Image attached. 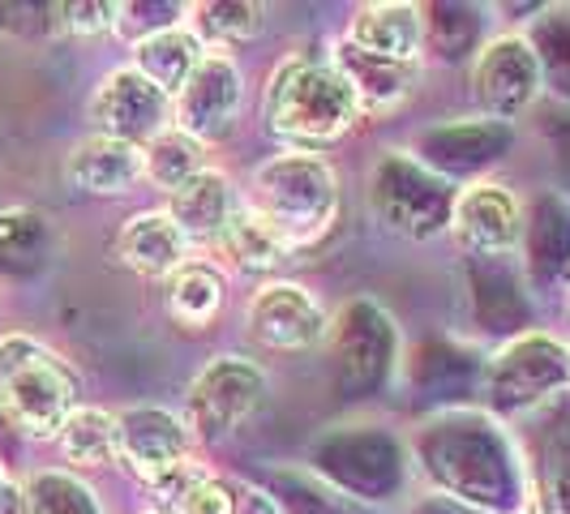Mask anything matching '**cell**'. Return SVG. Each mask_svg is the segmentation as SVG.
I'll list each match as a JSON object with an SVG mask.
<instances>
[{
  "label": "cell",
  "mask_w": 570,
  "mask_h": 514,
  "mask_svg": "<svg viewBox=\"0 0 570 514\" xmlns=\"http://www.w3.org/2000/svg\"><path fill=\"white\" fill-rule=\"evenodd\" d=\"M416 455L433 485L459 506L485 511H519L528 497L519 485V458L511 455L507 437L485 416L451 412L438 416L416 433Z\"/></svg>",
  "instance_id": "cell-1"
},
{
  "label": "cell",
  "mask_w": 570,
  "mask_h": 514,
  "mask_svg": "<svg viewBox=\"0 0 570 514\" xmlns=\"http://www.w3.org/2000/svg\"><path fill=\"white\" fill-rule=\"evenodd\" d=\"M356 95L331 57H284L271 69L262 95V125L284 150L326 155L356 129Z\"/></svg>",
  "instance_id": "cell-2"
},
{
  "label": "cell",
  "mask_w": 570,
  "mask_h": 514,
  "mask_svg": "<svg viewBox=\"0 0 570 514\" xmlns=\"http://www.w3.org/2000/svg\"><path fill=\"white\" fill-rule=\"evenodd\" d=\"M266 228L284 240L287 254L317 245L335 228L343 201V180L331 159L322 155H301V150H279L262 159L249 176V189L240 194Z\"/></svg>",
  "instance_id": "cell-3"
},
{
  "label": "cell",
  "mask_w": 570,
  "mask_h": 514,
  "mask_svg": "<svg viewBox=\"0 0 570 514\" xmlns=\"http://www.w3.org/2000/svg\"><path fill=\"white\" fill-rule=\"evenodd\" d=\"M82 407L73 365L35 335H0V416L30 442H57Z\"/></svg>",
  "instance_id": "cell-4"
},
{
  "label": "cell",
  "mask_w": 570,
  "mask_h": 514,
  "mask_svg": "<svg viewBox=\"0 0 570 514\" xmlns=\"http://www.w3.org/2000/svg\"><path fill=\"white\" fill-rule=\"evenodd\" d=\"M455 185L421 155L386 150L370 171V206L377 224L403 240H433L451 231Z\"/></svg>",
  "instance_id": "cell-5"
},
{
  "label": "cell",
  "mask_w": 570,
  "mask_h": 514,
  "mask_svg": "<svg viewBox=\"0 0 570 514\" xmlns=\"http://www.w3.org/2000/svg\"><path fill=\"white\" fill-rule=\"evenodd\" d=\"M271 377L249 356H210L185 391V425L202 446H219L262 412Z\"/></svg>",
  "instance_id": "cell-6"
},
{
  "label": "cell",
  "mask_w": 570,
  "mask_h": 514,
  "mask_svg": "<svg viewBox=\"0 0 570 514\" xmlns=\"http://www.w3.org/2000/svg\"><path fill=\"white\" fill-rule=\"evenodd\" d=\"M481 391L498 416H523L541 407L544 399L570 391V343L544 330L514 335L493 352Z\"/></svg>",
  "instance_id": "cell-7"
},
{
  "label": "cell",
  "mask_w": 570,
  "mask_h": 514,
  "mask_svg": "<svg viewBox=\"0 0 570 514\" xmlns=\"http://www.w3.org/2000/svg\"><path fill=\"white\" fill-rule=\"evenodd\" d=\"M544 90V60L523 34H498L472 60V95L498 125H514L537 108Z\"/></svg>",
  "instance_id": "cell-8"
},
{
  "label": "cell",
  "mask_w": 570,
  "mask_h": 514,
  "mask_svg": "<svg viewBox=\"0 0 570 514\" xmlns=\"http://www.w3.org/2000/svg\"><path fill=\"white\" fill-rule=\"evenodd\" d=\"M245 330L271 356H301V352H314V347L326 343L331 317L317 305V296L309 287L275 279V284H262L249 296Z\"/></svg>",
  "instance_id": "cell-9"
},
{
  "label": "cell",
  "mask_w": 570,
  "mask_h": 514,
  "mask_svg": "<svg viewBox=\"0 0 570 514\" xmlns=\"http://www.w3.org/2000/svg\"><path fill=\"white\" fill-rule=\"evenodd\" d=\"M116 425H120V467L146 493L198 458V442L185 416H176L168 407H125L116 412Z\"/></svg>",
  "instance_id": "cell-10"
},
{
  "label": "cell",
  "mask_w": 570,
  "mask_h": 514,
  "mask_svg": "<svg viewBox=\"0 0 570 514\" xmlns=\"http://www.w3.org/2000/svg\"><path fill=\"white\" fill-rule=\"evenodd\" d=\"M86 120H90V134L99 138L146 146L171 125V99L155 82H146L134 65H120L95 86Z\"/></svg>",
  "instance_id": "cell-11"
},
{
  "label": "cell",
  "mask_w": 570,
  "mask_h": 514,
  "mask_svg": "<svg viewBox=\"0 0 570 514\" xmlns=\"http://www.w3.org/2000/svg\"><path fill=\"white\" fill-rule=\"evenodd\" d=\"M245 108V73L232 52H206L194 78L171 99V125L202 146L224 142Z\"/></svg>",
  "instance_id": "cell-12"
},
{
  "label": "cell",
  "mask_w": 570,
  "mask_h": 514,
  "mask_svg": "<svg viewBox=\"0 0 570 514\" xmlns=\"http://www.w3.org/2000/svg\"><path fill=\"white\" fill-rule=\"evenodd\" d=\"M523 201L502 180H472L455 194L451 231L472 257H507L523 240Z\"/></svg>",
  "instance_id": "cell-13"
},
{
  "label": "cell",
  "mask_w": 570,
  "mask_h": 514,
  "mask_svg": "<svg viewBox=\"0 0 570 514\" xmlns=\"http://www.w3.org/2000/svg\"><path fill=\"white\" fill-rule=\"evenodd\" d=\"M331 65L343 73V82L352 86L361 120L400 112L416 90V78H421V60H382L370 52H356L343 39H335V48H331Z\"/></svg>",
  "instance_id": "cell-14"
},
{
  "label": "cell",
  "mask_w": 570,
  "mask_h": 514,
  "mask_svg": "<svg viewBox=\"0 0 570 514\" xmlns=\"http://www.w3.org/2000/svg\"><path fill=\"white\" fill-rule=\"evenodd\" d=\"M425 9L412 4V0H373L361 4L347 30H343V43H352L356 52H370L382 60H421L425 48Z\"/></svg>",
  "instance_id": "cell-15"
},
{
  "label": "cell",
  "mask_w": 570,
  "mask_h": 514,
  "mask_svg": "<svg viewBox=\"0 0 570 514\" xmlns=\"http://www.w3.org/2000/svg\"><path fill=\"white\" fill-rule=\"evenodd\" d=\"M236 206H240V194L228 180V171L219 168H206L164 201L168 219L189 240V249H210V254H215L219 236L228 231V219L236 215Z\"/></svg>",
  "instance_id": "cell-16"
},
{
  "label": "cell",
  "mask_w": 570,
  "mask_h": 514,
  "mask_svg": "<svg viewBox=\"0 0 570 514\" xmlns=\"http://www.w3.org/2000/svg\"><path fill=\"white\" fill-rule=\"evenodd\" d=\"M65 180L86 198H125L142 176V146L90 134L65 155Z\"/></svg>",
  "instance_id": "cell-17"
},
{
  "label": "cell",
  "mask_w": 570,
  "mask_h": 514,
  "mask_svg": "<svg viewBox=\"0 0 570 514\" xmlns=\"http://www.w3.org/2000/svg\"><path fill=\"white\" fill-rule=\"evenodd\" d=\"M189 240L168 219V210H142L116 236V257L142 279H171L189 261Z\"/></svg>",
  "instance_id": "cell-18"
},
{
  "label": "cell",
  "mask_w": 570,
  "mask_h": 514,
  "mask_svg": "<svg viewBox=\"0 0 570 514\" xmlns=\"http://www.w3.org/2000/svg\"><path fill=\"white\" fill-rule=\"evenodd\" d=\"M164 305L168 317L180 330H210L219 314H224V300H228V279L215 261L206 257H189L171 279H164Z\"/></svg>",
  "instance_id": "cell-19"
},
{
  "label": "cell",
  "mask_w": 570,
  "mask_h": 514,
  "mask_svg": "<svg viewBox=\"0 0 570 514\" xmlns=\"http://www.w3.org/2000/svg\"><path fill=\"white\" fill-rule=\"evenodd\" d=\"M210 48L198 39V30L189 27H171V30H159V34H150L142 43H134V69L142 73L146 82H155L168 99L180 95V86L194 78V69L202 65Z\"/></svg>",
  "instance_id": "cell-20"
},
{
  "label": "cell",
  "mask_w": 570,
  "mask_h": 514,
  "mask_svg": "<svg viewBox=\"0 0 570 514\" xmlns=\"http://www.w3.org/2000/svg\"><path fill=\"white\" fill-rule=\"evenodd\" d=\"M60 458L69 463V472H104L120 463V425L116 412L108 407H90L82 403L57 437Z\"/></svg>",
  "instance_id": "cell-21"
},
{
  "label": "cell",
  "mask_w": 570,
  "mask_h": 514,
  "mask_svg": "<svg viewBox=\"0 0 570 514\" xmlns=\"http://www.w3.org/2000/svg\"><path fill=\"white\" fill-rule=\"evenodd\" d=\"M215 254L224 257L236 275H275L287 257H292L284 249V240L245 206V198H240L236 215L228 219V231L219 236Z\"/></svg>",
  "instance_id": "cell-22"
},
{
  "label": "cell",
  "mask_w": 570,
  "mask_h": 514,
  "mask_svg": "<svg viewBox=\"0 0 570 514\" xmlns=\"http://www.w3.org/2000/svg\"><path fill=\"white\" fill-rule=\"evenodd\" d=\"M206 168H210V146H202L198 138H189L176 125H168L159 138H150L142 146V176L164 198H171L180 185H189Z\"/></svg>",
  "instance_id": "cell-23"
},
{
  "label": "cell",
  "mask_w": 570,
  "mask_h": 514,
  "mask_svg": "<svg viewBox=\"0 0 570 514\" xmlns=\"http://www.w3.org/2000/svg\"><path fill=\"white\" fill-rule=\"evenodd\" d=\"M22 514H104V506L78 472L39 467L22 481Z\"/></svg>",
  "instance_id": "cell-24"
},
{
  "label": "cell",
  "mask_w": 570,
  "mask_h": 514,
  "mask_svg": "<svg viewBox=\"0 0 570 514\" xmlns=\"http://www.w3.org/2000/svg\"><path fill=\"white\" fill-rule=\"evenodd\" d=\"M262 22H266V9L245 4V0H210V4L189 9V27L198 30V39L210 52H228L236 43L257 39Z\"/></svg>",
  "instance_id": "cell-25"
},
{
  "label": "cell",
  "mask_w": 570,
  "mask_h": 514,
  "mask_svg": "<svg viewBox=\"0 0 570 514\" xmlns=\"http://www.w3.org/2000/svg\"><path fill=\"white\" fill-rule=\"evenodd\" d=\"M48 245V219L35 210H0V261H30Z\"/></svg>",
  "instance_id": "cell-26"
},
{
  "label": "cell",
  "mask_w": 570,
  "mask_h": 514,
  "mask_svg": "<svg viewBox=\"0 0 570 514\" xmlns=\"http://www.w3.org/2000/svg\"><path fill=\"white\" fill-rule=\"evenodd\" d=\"M116 13H120V4L112 0H73V4H57V27L95 39V34L116 30Z\"/></svg>",
  "instance_id": "cell-27"
},
{
  "label": "cell",
  "mask_w": 570,
  "mask_h": 514,
  "mask_svg": "<svg viewBox=\"0 0 570 514\" xmlns=\"http://www.w3.org/2000/svg\"><path fill=\"white\" fill-rule=\"evenodd\" d=\"M236 493H240V485H232V481L202 476L168 514H240L236 511Z\"/></svg>",
  "instance_id": "cell-28"
},
{
  "label": "cell",
  "mask_w": 570,
  "mask_h": 514,
  "mask_svg": "<svg viewBox=\"0 0 570 514\" xmlns=\"http://www.w3.org/2000/svg\"><path fill=\"white\" fill-rule=\"evenodd\" d=\"M0 514H22V485L0 463Z\"/></svg>",
  "instance_id": "cell-29"
},
{
  "label": "cell",
  "mask_w": 570,
  "mask_h": 514,
  "mask_svg": "<svg viewBox=\"0 0 570 514\" xmlns=\"http://www.w3.org/2000/svg\"><path fill=\"white\" fill-rule=\"evenodd\" d=\"M523 514H562V511H523Z\"/></svg>",
  "instance_id": "cell-30"
},
{
  "label": "cell",
  "mask_w": 570,
  "mask_h": 514,
  "mask_svg": "<svg viewBox=\"0 0 570 514\" xmlns=\"http://www.w3.org/2000/svg\"><path fill=\"white\" fill-rule=\"evenodd\" d=\"M567 317H570V291H567Z\"/></svg>",
  "instance_id": "cell-31"
}]
</instances>
